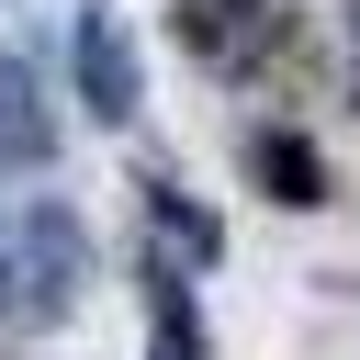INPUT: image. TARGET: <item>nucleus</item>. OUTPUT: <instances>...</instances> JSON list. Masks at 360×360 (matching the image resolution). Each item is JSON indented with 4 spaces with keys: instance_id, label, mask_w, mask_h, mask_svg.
Listing matches in <instances>:
<instances>
[{
    "instance_id": "6e6552de",
    "label": "nucleus",
    "mask_w": 360,
    "mask_h": 360,
    "mask_svg": "<svg viewBox=\"0 0 360 360\" xmlns=\"http://www.w3.org/2000/svg\"><path fill=\"white\" fill-rule=\"evenodd\" d=\"M349 22H360V0H349ZM349 101H360V79H349Z\"/></svg>"
},
{
    "instance_id": "f257e3e1",
    "label": "nucleus",
    "mask_w": 360,
    "mask_h": 360,
    "mask_svg": "<svg viewBox=\"0 0 360 360\" xmlns=\"http://www.w3.org/2000/svg\"><path fill=\"white\" fill-rule=\"evenodd\" d=\"M79 281H90V225H79L68 202H34V214L11 225V304H22V315H68Z\"/></svg>"
},
{
    "instance_id": "f03ea898",
    "label": "nucleus",
    "mask_w": 360,
    "mask_h": 360,
    "mask_svg": "<svg viewBox=\"0 0 360 360\" xmlns=\"http://www.w3.org/2000/svg\"><path fill=\"white\" fill-rule=\"evenodd\" d=\"M68 68H79V101L101 112V124H135V45H124V11H79L68 22Z\"/></svg>"
},
{
    "instance_id": "0eeeda50",
    "label": "nucleus",
    "mask_w": 360,
    "mask_h": 360,
    "mask_svg": "<svg viewBox=\"0 0 360 360\" xmlns=\"http://www.w3.org/2000/svg\"><path fill=\"white\" fill-rule=\"evenodd\" d=\"M0 304H11V214H0Z\"/></svg>"
},
{
    "instance_id": "20e7f679",
    "label": "nucleus",
    "mask_w": 360,
    "mask_h": 360,
    "mask_svg": "<svg viewBox=\"0 0 360 360\" xmlns=\"http://www.w3.org/2000/svg\"><path fill=\"white\" fill-rule=\"evenodd\" d=\"M248 180H259L270 202H292V214H304V202H326V158H315L292 124H259V135H248Z\"/></svg>"
},
{
    "instance_id": "39448f33",
    "label": "nucleus",
    "mask_w": 360,
    "mask_h": 360,
    "mask_svg": "<svg viewBox=\"0 0 360 360\" xmlns=\"http://www.w3.org/2000/svg\"><path fill=\"white\" fill-rule=\"evenodd\" d=\"M259 22H270V0H191L180 34H191L202 56H236V45H259Z\"/></svg>"
},
{
    "instance_id": "7ed1b4c3",
    "label": "nucleus",
    "mask_w": 360,
    "mask_h": 360,
    "mask_svg": "<svg viewBox=\"0 0 360 360\" xmlns=\"http://www.w3.org/2000/svg\"><path fill=\"white\" fill-rule=\"evenodd\" d=\"M56 158V112H45V79L22 56H0V169H45Z\"/></svg>"
},
{
    "instance_id": "423d86ee",
    "label": "nucleus",
    "mask_w": 360,
    "mask_h": 360,
    "mask_svg": "<svg viewBox=\"0 0 360 360\" xmlns=\"http://www.w3.org/2000/svg\"><path fill=\"white\" fill-rule=\"evenodd\" d=\"M146 225L180 248V259H214V214L191 202V191H169V180H146Z\"/></svg>"
}]
</instances>
